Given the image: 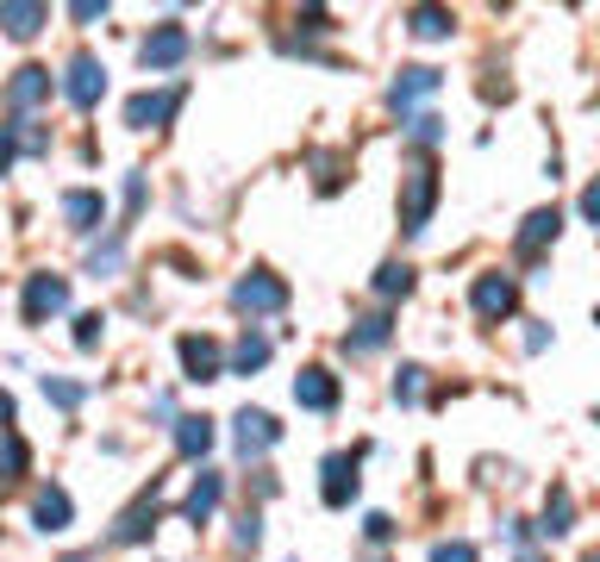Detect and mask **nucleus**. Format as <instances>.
Here are the masks:
<instances>
[{
	"label": "nucleus",
	"mask_w": 600,
	"mask_h": 562,
	"mask_svg": "<svg viewBox=\"0 0 600 562\" xmlns=\"http://www.w3.org/2000/svg\"><path fill=\"white\" fill-rule=\"evenodd\" d=\"M432 207H438V169H432V163H413V169L401 175V232L419 238Z\"/></svg>",
	"instance_id": "1"
},
{
	"label": "nucleus",
	"mask_w": 600,
	"mask_h": 562,
	"mask_svg": "<svg viewBox=\"0 0 600 562\" xmlns=\"http://www.w3.org/2000/svg\"><path fill=\"white\" fill-rule=\"evenodd\" d=\"M232 307L251 312V319H257V312H282V307H288V282H282V275H270V269H251L232 288Z\"/></svg>",
	"instance_id": "2"
},
{
	"label": "nucleus",
	"mask_w": 600,
	"mask_h": 562,
	"mask_svg": "<svg viewBox=\"0 0 600 562\" xmlns=\"http://www.w3.org/2000/svg\"><path fill=\"white\" fill-rule=\"evenodd\" d=\"M63 307H69V282H63V275H51V269L25 275V326H44V319L63 312Z\"/></svg>",
	"instance_id": "3"
},
{
	"label": "nucleus",
	"mask_w": 600,
	"mask_h": 562,
	"mask_svg": "<svg viewBox=\"0 0 600 562\" xmlns=\"http://www.w3.org/2000/svg\"><path fill=\"white\" fill-rule=\"evenodd\" d=\"M182 95H188V88H163V95H132V100H126V125H132V132H156V125H170L175 107H182Z\"/></svg>",
	"instance_id": "4"
},
{
	"label": "nucleus",
	"mask_w": 600,
	"mask_h": 562,
	"mask_svg": "<svg viewBox=\"0 0 600 562\" xmlns=\"http://www.w3.org/2000/svg\"><path fill=\"white\" fill-rule=\"evenodd\" d=\"M182 57H188V32H182V25H156L151 38L138 44V63H144V69H175Z\"/></svg>",
	"instance_id": "5"
},
{
	"label": "nucleus",
	"mask_w": 600,
	"mask_h": 562,
	"mask_svg": "<svg viewBox=\"0 0 600 562\" xmlns=\"http://www.w3.org/2000/svg\"><path fill=\"white\" fill-rule=\"evenodd\" d=\"M63 88H69V100L88 113V107H100V95H107V69L81 51V57H69V81H63Z\"/></svg>",
	"instance_id": "6"
},
{
	"label": "nucleus",
	"mask_w": 600,
	"mask_h": 562,
	"mask_svg": "<svg viewBox=\"0 0 600 562\" xmlns=\"http://www.w3.org/2000/svg\"><path fill=\"white\" fill-rule=\"evenodd\" d=\"M469 300H476V312H482V319H506V312H513V300H520V288H513V275H476V294H469Z\"/></svg>",
	"instance_id": "7"
},
{
	"label": "nucleus",
	"mask_w": 600,
	"mask_h": 562,
	"mask_svg": "<svg viewBox=\"0 0 600 562\" xmlns=\"http://www.w3.org/2000/svg\"><path fill=\"white\" fill-rule=\"evenodd\" d=\"M39 100H51V69H39V63H25L20 76L7 81V113H32Z\"/></svg>",
	"instance_id": "8"
},
{
	"label": "nucleus",
	"mask_w": 600,
	"mask_h": 562,
	"mask_svg": "<svg viewBox=\"0 0 600 562\" xmlns=\"http://www.w3.org/2000/svg\"><path fill=\"white\" fill-rule=\"evenodd\" d=\"M294 400L307 412H331L338 407V375H331V368H301V375H294Z\"/></svg>",
	"instance_id": "9"
},
{
	"label": "nucleus",
	"mask_w": 600,
	"mask_h": 562,
	"mask_svg": "<svg viewBox=\"0 0 600 562\" xmlns=\"http://www.w3.org/2000/svg\"><path fill=\"white\" fill-rule=\"evenodd\" d=\"M319 475H326V482H319V500L326 506H350L357 500V456H326V469H319Z\"/></svg>",
	"instance_id": "10"
},
{
	"label": "nucleus",
	"mask_w": 600,
	"mask_h": 562,
	"mask_svg": "<svg viewBox=\"0 0 600 562\" xmlns=\"http://www.w3.org/2000/svg\"><path fill=\"white\" fill-rule=\"evenodd\" d=\"M275 438H282V426H275L270 412H257V407L238 412V456H263Z\"/></svg>",
	"instance_id": "11"
},
{
	"label": "nucleus",
	"mask_w": 600,
	"mask_h": 562,
	"mask_svg": "<svg viewBox=\"0 0 600 562\" xmlns=\"http://www.w3.org/2000/svg\"><path fill=\"white\" fill-rule=\"evenodd\" d=\"M182 368H188V382H219V375H226L219 344L214 338H182Z\"/></svg>",
	"instance_id": "12"
},
{
	"label": "nucleus",
	"mask_w": 600,
	"mask_h": 562,
	"mask_svg": "<svg viewBox=\"0 0 600 562\" xmlns=\"http://www.w3.org/2000/svg\"><path fill=\"white\" fill-rule=\"evenodd\" d=\"M219 494H226V482H219L214 469H200V475H194V487H188V500H182V519L207 525V519H214V506H219Z\"/></svg>",
	"instance_id": "13"
},
{
	"label": "nucleus",
	"mask_w": 600,
	"mask_h": 562,
	"mask_svg": "<svg viewBox=\"0 0 600 562\" xmlns=\"http://www.w3.org/2000/svg\"><path fill=\"white\" fill-rule=\"evenodd\" d=\"M156 531V482H151V494L138 506H126L119 513V525H113V543H138V538H151Z\"/></svg>",
	"instance_id": "14"
},
{
	"label": "nucleus",
	"mask_w": 600,
	"mask_h": 562,
	"mask_svg": "<svg viewBox=\"0 0 600 562\" xmlns=\"http://www.w3.org/2000/svg\"><path fill=\"white\" fill-rule=\"evenodd\" d=\"M44 20H51V7H39V0H7V7H0V32H7V38H32Z\"/></svg>",
	"instance_id": "15"
},
{
	"label": "nucleus",
	"mask_w": 600,
	"mask_h": 562,
	"mask_svg": "<svg viewBox=\"0 0 600 562\" xmlns=\"http://www.w3.org/2000/svg\"><path fill=\"white\" fill-rule=\"evenodd\" d=\"M557 232H563V213H557V207H538V213H525L520 256H538L544 244H557Z\"/></svg>",
	"instance_id": "16"
},
{
	"label": "nucleus",
	"mask_w": 600,
	"mask_h": 562,
	"mask_svg": "<svg viewBox=\"0 0 600 562\" xmlns=\"http://www.w3.org/2000/svg\"><path fill=\"white\" fill-rule=\"evenodd\" d=\"M63 219H69L76 232H95L100 219H107V200H100L95 188H69V195H63Z\"/></svg>",
	"instance_id": "17"
},
{
	"label": "nucleus",
	"mask_w": 600,
	"mask_h": 562,
	"mask_svg": "<svg viewBox=\"0 0 600 562\" xmlns=\"http://www.w3.org/2000/svg\"><path fill=\"white\" fill-rule=\"evenodd\" d=\"M438 69H426V63H413V69H401V81H394V107H413V100H426V95H438Z\"/></svg>",
	"instance_id": "18"
},
{
	"label": "nucleus",
	"mask_w": 600,
	"mask_h": 562,
	"mask_svg": "<svg viewBox=\"0 0 600 562\" xmlns=\"http://www.w3.org/2000/svg\"><path fill=\"white\" fill-rule=\"evenodd\" d=\"M69 513H76V506H69L63 487H39V500H32V525H39V531H63Z\"/></svg>",
	"instance_id": "19"
},
{
	"label": "nucleus",
	"mask_w": 600,
	"mask_h": 562,
	"mask_svg": "<svg viewBox=\"0 0 600 562\" xmlns=\"http://www.w3.org/2000/svg\"><path fill=\"white\" fill-rule=\"evenodd\" d=\"M388 331H394V326H388V312H369V319H357V331L345 338V350H350V356H369V350L388 344Z\"/></svg>",
	"instance_id": "20"
},
{
	"label": "nucleus",
	"mask_w": 600,
	"mask_h": 562,
	"mask_svg": "<svg viewBox=\"0 0 600 562\" xmlns=\"http://www.w3.org/2000/svg\"><path fill=\"white\" fill-rule=\"evenodd\" d=\"M25 463H32L25 438H20V431H0V487H13V482H20Z\"/></svg>",
	"instance_id": "21"
},
{
	"label": "nucleus",
	"mask_w": 600,
	"mask_h": 562,
	"mask_svg": "<svg viewBox=\"0 0 600 562\" xmlns=\"http://www.w3.org/2000/svg\"><path fill=\"white\" fill-rule=\"evenodd\" d=\"M175 450L182 456H207L214 450V419H175Z\"/></svg>",
	"instance_id": "22"
},
{
	"label": "nucleus",
	"mask_w": 600,
	"mask_h": 562,
	"mask_svg": "<svg viewBox=\"0 0 600 562\" xmlns=\"http://www.w3.org/2000/svg\"><path fill=\"white\" fill-rule=\"evenodd\" d=\"M263 363H270V338H263V331H244L238 350H232V375H257Z\"/></svg>",
	"instance_id": "23"
},
{
	"label": "nucleus",
	"mask_w": 600,
	"mask_h": 562,
	"mask_svg": "<svg viewBox=\"0 0 600 562\" xmlns=\"http://www.w3.org/2000/svg\"><path fill=\"white\" fill-rule=\"evenodd\" d=\"M569 519H576V506H569V487H550V500H544V538H563L569 531Z\"/></svg>",
	"instance_id": "24"
},
{
	"label": "nucleus",
	"mask_w": 600,
	"mask_h": 562,
	"mask_svg": "<svg viewBox=\"0 0 600 562\" xmlns=\"http://www.w3.org/2000/svg\"><path fill=\"white\" fill-rule=\"evenodd\" d=\"M375 294H382V300H394V294H413V269H407V263H382V275H375Z\"/></svg>",
	"instance_id": "25"
},
{
	"label": "nucleus",
	"mask_w": 600,
	"mask_h": 562,
	"mask_svg": "<svg viewBox=\"0 0 600 562\" xmlns=\"http://www.w3.org/2000/svg\"><path fill=\"white\" fill-rule=\"evenodd\" d=\"M413 32L419 38H450V13L445 7H413Z\"/></svg>",
	"instance_id": "26"
},
{
	"label": "nucleus",
	"mask_w": 600,
	"mask_h": 562,
	"mask_svg": "<svg viewBox=\"0 0 600 562\" xmlns=\"http://www.w3.org/2000/svg\"><path fill=\"white\" fill-rule=\"evenodd\" d=\"M44 400H57L63 412H76L81 400H88V388H81V382H57V375H44Z\"/></svg>",
	"instance_id": "27"
},
{
	"label": "nucleus",
	"mask_w": 600,
	"mask_h": 562,
	"mask_svg": "<svg viewBox=\"0 0 600 562\" xmlns=\"http://www.w3.org/2000/svg\"><path fill=\"white\" fill-rule=\"evenodd\" d=\"M119 256H126V225H119V232L107 238L95 256H88V269H95V275H113V269H119Z\"/></svg>",
	"instance_id": "28"
},
{
	"label": "nucleus",
	"mask_w": 600,
	"mask_h": 562,
	"mask_svg": "<svg viewBox=\"0 0 600 562\" xmlns=\"http://www.w3.org/2000/svg\"><path fill=\"white\" fill-rule=\"evenodd\" d=\"M100 331H107V319H100V312H81V319H76V350H95Z\"/></svg>",
	"instance_id": "29"
},
{
	"label": "nucleus",
	"mask_w": 600,
	"mask_h": 562,
	"mask_svg": "<svg viewBox=\"0 0 600 562\" xmlns=\"http://www.w3.org/2000/svg\"><path fill=\"white\" fill-rule=\"evenodd\" d=\"M413 137H419V144H438V137H445V119H438V113H419V119H413Z\"/></svg>",
	"instance_id": "30"
},
{
	"label": "nucleus",
	"mask_w": 600,
	"mask_h": 562,
	"mask_svg": "<svg viewBox=\"0 0 600 562\" xmlns=\"http://www.w3.org/2000/svg\"><path fill=\"white\" fill-rule=\"evenodd\" d=\"M394 400H401V407H413V400H419V368H401V382H394Z\"/></svg>",
	"instance_id": "31"
},
{
	"label": "nucleus",
	"mask_w": 600,
	"mask_h": 562,
	"mask_svg": "<svg viewBox=\"0 0 600 562\" xmlns=\"http://www.w3.org/2000/svg\"><path fill=\"white\" fill-rule=\"evenodd\" d=\"M432 562H476L469 543H432Z\"/></svg>",
	"instance_id": "32"
},
{
	"label": "nucleus",
	"mask_w": 600,
	"mask_h": 562,
	"mask_svg": "<svg viewBox=\"0 0 600 562\" xmlns=\"http://www.w3.org/2000/svg\"><path fill=\"white\" fill-rule=\"evenodd\" d=\"M126 213H144V175H126Z\"/></svg>",
	"instance_id": "33"
},
{
	"label": "nucleus",
	"mask_w": 600,
	"mask_h": 562,
	"mask_svg": "<svg viewBox=\"0 0 600 562\" xmlns=\"http://www.w3.org/2000/svg\"><path fill=\"white\" fill-rule=\"evenodd\" d=\"M13 151H20V132H13V125H0V175L13 169Z\"/></svg>",
	"instance_id": "34"
},
{
	"label": "nucleus",
	"mask_w": 600,
	"mask_h": 562,
	"mask_svg": "<svg viewBox=\"0 0 600 562\" xmlns=\"http://www.w3.org/2000/svg\"><path fill=\"white\" fill-rule=\"evenodd\" d=\"M363 531H369L375 543H388V538H394V519H388V513H369V519H363Z\"/></svg>",
	"instance_id": "35"
},
{
	"label": "nucleus",
	"mask_w": 600,
	"mask_h": 562,
	"mask_svg": "<svg viewBox=\"0 0 600 562\" xmlns=\"http://www.w3.org/2000/svg\"><path fill=\"white\" fill-rule=\"evenodd\" d=\"M581 219H594V225H600V181H588V188H581Z\"/></svg>",
	"instance_id": "36"
},
{
	"label": "nucleus",
	"mask_w": 600,
	"mask_h": 562,
	"mask_svg": "<svg viewBox=\"0 0 600 562\" xmlns=\"http://www.w3.org/2000/svg\"><path fill=\"white\" fill-rule=\"evenodd\" d=\"M69 13H76V20L88 25V20H100V13H107V7H100V0H76V7H69Z\"/></svg>",
	"instance_id": "37"
},
{
	"label": "nucleus",
	"mask_w": 600,
	"mask_h": 562,
	"mask_svg": "<svg viewBox=\"0 0 600 562\" xmlns=\"http://www.w3.org/2000/svg\"><path fill=\"white\" fill-rule=\"evenodd\" d=\"M7 426H13V394L0 388V431H7Z\"/></svg>",
	"instance_id": "38"
},
{
	"label": "nucleus",
	"mask_w": 600,
	"mask_h": 562,
	"mask_svg": "<svg viewBox=\"0 0 600 562\" xmlns=\"http://www.w3.org/2000/svg\"><path fill=\"white\" fill-rule=\"evenodd\" d=\"M520 562H544V557H532V550H525V557H520Z\"/></svg>",
	"instance_id": "39"
},
{
	"label": "nucleus",
	"mask_w": 600,
	"mask_h": 562,
	"mask_svg": "<svg viewBox=\"0 0 600 562\" xmlns=\"http://www.w3.org/2000/svg\"><path fill=\"white\" fill-rule=\"evenodd\" d=\"M588 562H600V557H588Z\"/></svg>",
	"instance_id": "40"
}]
</instances>
